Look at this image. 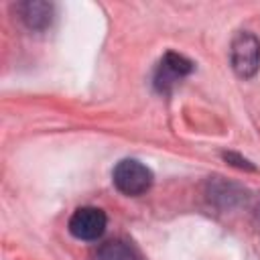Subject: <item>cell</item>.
Segmentation results:
<instances>
[{
  "label": "cell",
  "mask_w": 260,
  "mask_h": 260,
  "mask_svg": "<svg viewBox=\"0 0 260 260\" xmlns=\"http://www.w3.org/2000/svg\"><path fill=\"white\" fill-rule=\"evenodd\" d=\"M112 179H114V185L118 191H122L124 195L136 197L150 189L152 171L136 158H124L114 167Z\"/></svg>",
  "instance_id": "1"
},
{
  "label": "cell",
  "mask_w": 260,
  "mask_h": 260,
  "mask_svg": "<svg viewBox=\"0 0 260 260\" xmlns=\"http://www.w3.org/2000/svg\"><path fill=\"white\" fill-rule=\"evenodd\" d=\"M230 57H232V67L240 77L248 79V77L256 75V71L260 67V41H258V37L254 32H248V30L238 32L232 41Z\"/></svg>",
  "instance_id": "2"
},
{
  "label": "cell",
  "mask_w": 260,
  "mask_h": 260,
  "mask_svg": "<svg viewBox=\"0 0 260 260\" xmlns=\"http://www.w3.org/2000/svg\"><path fill=\"white\" fill-rule=\"evenodd\" d=\"M106 213L98 207H79L69 217V232L77 240H98L106 232Z\"/></svg>",
  "instance_id": "3"
},
{
  "label": "cell",
  "mask_w": 260,
  "mask_h": 260,
  "mask_svg": "<svg viewBox=\"0 0 260 260\" xmlns=\"http://www.w3.org/2000/svg\"><path fill=\"white\" fill-rule=\"evenodd\" d=\"M193 71V63L187 59V57H183V55H179V53H167L162 59H160V63H158V67H156V73H154V87L160 91V93H167V91H171L185 75H189Z\"/></svg>",
  "instance_id": "4"
},
{
  "label": "cell",
  "mask_w": 260,
  "mask_h": 260,
  "mask_svg": "<svg viewBox=\"0 0 260 260\" xmlns=\"http://www.w3.org/2000/svg\"><path fill=\"white\" fill-rule=\"evenodd\" d=\"M20 18L24 20V24L28 28H45L51 22V14H53V6L47 2H24L18 6Z\"/></svg>",
  "instance_id": "5"
},
{
  "label": "cell",
  "mask_w": 260,
  "mask_h": 260,
  "mask_svg": "<svg viewBox=\"0 0 260 260\" xmlns=\"http://www.w3.org/2000/svg\"><path fill=\"white\" fill-rule=\"evenodd\" d=\"M98 260H140L138 252L130 242L124 240H110L100 246Z\"/></svg>",
  "instance_id": "6"
}]
</instances>
